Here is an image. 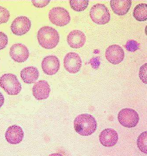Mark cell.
I'll return each mask as SVG.
<instances>
[{
    "instance_id": "cell-11",
    "label": "cell",
    "mask_w": 147,
    "mask_h": 156,
    "mask_svg": "<svg viewBox=\"0 0 147 156\" xmlns=\"http://www.w3.org/2000/svg\"><path fill=\"white\" fill-rule=\"evenodd\" d=\"M60 61L55 56L50 55L44 58L42 62L43 71L47 75L56 74L60 69Z\"/></svg>"
},
{
    "instance_id": "cell-21",
    "label": "cell",
    "mask_w": 147,
    "mask_h": 156,
    "mask_svg": "<svg viewBox=\"0 0 147 156\" xmlns=\"http://www.w3.org/2000/svg\"><path fill=\"white\" fill-rule=\"evenodd\" d=\"M9 17V11L6 9L0 6V24L7 22Z\"/></svg>"
},
{
    "instance_id": "cell-3",
    "label": "cell",
    "mask_w": 147,
    "mask_h": 156,
    "mask_svg": "<svg viewBox=\"0 0 147 156\" xmlns=\"http://www.w3.org/2000/svg\"><path fill=\"white\" fill-rule=\"evenodd\" d=\"M0 86L8 95L13 96L18 95L22 89L16 76L11 73H7L1 76Z\"/></svg>"
},
{
    "instance_id": "cell-24",
    "label": "cell",
    "mask_w": 147,
    "mask_h": 156,
    "mask_svg": "<svg viewBox=\"0 0 147 156\" xmlns=\"http://www.w3.org/2000/svg\"><path fill=\"white\" fill-rule=\"evenodd\" d=\"M8 44V38L6 34L0 31V50L5 48Z\"/></svg>"
},
{
    "instance_id": "cell-20",
    "label": "cell",
    "mask_w": 147,
    "mask_h": 156,
    "mask_svg": "<svg viewBox=\"0 0 147 156\" xmlns=\"http://www.w3.org/2000/svg\"><path fill=\"white\" fill-rule=\"evenodd\" d=\"M147 132H143L139 135L137 140L138 148L142 152L147 154Z\"/></svg>"
},
{
    "instance_id": "cell-6",
    "label": "cell",
    "mask_w": 147,
    "mask_h": 156,
    "mask_svg": "<svg viewBox=\"0 0 147 156\" xmlns=\"http://www.w3.org/2000/svg\"><path fill=\"white\" fill-rule=\"evenodd\" d=\"M118 120L121 125L127 128H132L138 123L139 116L138 113L131 108L121 110L118 115Z\"/></svg>"
},
{
    "instance_id": "cell-5",
    "label": "cell",
    "mask_w": 147,
    "mask_h": 156,
    "mask_svg": "<svg viewBox=\"0 0 147 156\" xmlns=\"http://www.w3.org/2000/svg\"><path fill=\"white\" fill-rule=\"evenodd\" d=\"M49 18L54 25L63 27L67 25L71 20L70 15L67 10L62 7H54L50 10Z\"/></svg>"
},
{
    "instance_id": "cell-26",
    "label": "cell",
    "mask_w": 147,
    "mask_h": 156,
    "mask_svg": "<svg viewBox=\"0 0 147 156\" xmlns=\"http://www.w3.org/2000/svg\"><path fill=\"white\" fill-rule=\"evenodd\" d=\"M5 99L3 95L0 92V108L2 106L4 103Z\"/></svg>"
},
{
    "instance_id": "cell-22",
    "label": "cell",
    "mask_w": 147,
    "mask_h": 156,
    "mask_svg": "<svg viewBox=\"0 0 147 156\" xmlns=\"http://www.w3.org/2000/svg\"><path fill=\"white\" fill-rule=\"evenodd\" d=\"M125 47L129 51L134 52L139 48V44L134 40H129L125 45Z\"/></svg>"
},
{
    "instance_id": "cell-13",
    "label": "cell",
    "mask_w": 147,
    "mask_h": 156,
    "mask_svg": "<svg viewBox=\"0 0 147 156\" xmlns=\"http://www.w3.org/2000/svg\"><path fill=\"white\" fill-rule=\"evenodd\" d=\"M99 137L101 144L107 147L115 146L118 139L117 132L110 128L104 129L100 134Z\"/></svg>"
},
{
    "instance_id": "cell-14",
    "label": "cell",
    "mask_w": 147,
    "mask_h": 156,
    "mask_svg": "<svg viewBox=\"0 0 147 156\" xmlns=\"http://www.w3.org/2000/svg\"><path fill=\"white\" fill-rule=\"evenodd\" d=\"M32 92L35 98L40 101L48 98L51 89L47 81L41 80L35 83L32 89Z\"/></svg>"
},
{
    "instance_id": "cell-23",
    "label": "cell",
    "mask_w": 147,
    "mask_h": 156,
    "mask_svg": "<svg viewBox=\"0 0 147 156\" xmlns=\"http://www.w3.org/2000/svg\"><path fill=\"white\" fill-rule=\"evenodd\" d=\"M147 63L145 64L141 67L139 71V76L140 79L145 84H147Z\"/></svg>"
},
{
    "instance_id": "cell-10",
    "label": "cell",
    "mask_w": 147,
    "mask_h": 156,
    "mask_svg": "<svg viewBox=\"0 0 147 156\" xmlns=\"http://www.w3.org/2000/svg\"><path fill=\"white\" fill-rule=\"evenodd\" d=\"M10 55L14 61L22 63L26 61L29 57V51L25 45L17 44L12 46Z\"/></svg>"
},
{
    "instance_id": "cell-19",
    "label": "cell",
    "mask_w": 147,
    "mask_h": 156,
    "mask_svg": "<svg viewBox=\"0 0 147 156\" xmlns=\"http://www.w3.org/2000/svg\"><path fill=\"white\" fill-rule=\"evenodd\" d=\"M70 6L72 9L78 12L83 11L89 5V0H70Z\"/></svg>"
},
{
    "instance_id": "cell-9",
    "label": "cell",
    "mask_w": 147,
    "mask_h": 156,
    "mask_svg": "<svg viewBox=\"0 0 147 156\" xmlns=\"http://www.w3.org/2000/svg\"><path fill=\"white\" fill-rule=\"evenodd\" d=\"M105 57L109 62L114 65L120 63L124 60L125 53L124 50L119 45H112L107 49Z\"/></svg>"
},
{
    "instance_id": "cell-27",
    "label": "cell",
    "mask_w": 147,
    "mask_h": 156,
    "mask_svg": "<svg viewBox=\"0 0 147 156\" xmlns=\"http://www.w3.org/2000/svg\"><path fill=\"white\" fill-rule=\"evenodd\" d=\"M129 1H131V0H129Z\"/></svg>"
},
{
    "instance_id": "cell-17",
    "label": "cell",
    "mask_w": 147,
    "mask_h": 156,
    "mask_svg": "<svg viewBox=\"0 0 147 156\" xmlns=\"http://www.w3.org/2000/svg\"><path fill=\"white\" fill-rule=\"evenodd\" d=\"M20 76L24 83L32 84L35 83L39 78V70L33 66L26 67L20 72Z\"/></svg>"
},
{
    "instance_id": "cell-7",
    "label": "cell",
    "mask_w": 147,
    "mask_h": 156,
    "mask_svg": "<svg viewBox=\"0 0 147 156\" xmlns=\"http://www.w3.org/2000/svg\"><path fill=\"white\" fill-rule=\"evenodd\" d=\"M64 66L68 72L72 73H77L81 69L82 60L78 54L75 52H69L65 57Z\"/></svg>"
},
{
    "instance_id": "cell-2",
    "label": "cell",
    "mask_w": 147,
    "mask_h": 156,
    "mask_svg": "<svg viewBox=\"0 0 147 156\" xmlns=\"http://www.w3.org/2000/svg\"><path fill=\"white\" fill-rule=\"evenodd\" d=\"M37 39L41 47L45 49H52L58 44L60 37L58 32L54 28L45 26L38 31Z\"/></svg>"
},
{
    "instance_id": "cell-15",
    "label": "cell",
    "mask_w": 147,
    "mask_h": 156,
    "mask_svg": "<svg viewBox=\"0 0 147 156\" xmlns=\"http://www.w3.org/2000/svg\"><path fill=\"white\" fill-rule=\"evenodd\" d=\"M67 40L68 44L72 48H80L85 45L86 36L80 30H73L68 34Z\"/></svg>"
},
{
    "instance_id": "cell-1",
    "label": "cell",
    "mask_w": 147,
    "mask_h": 156,
    "mask_svg": "<svg viewBox=\"0 0 147 156\" xmlns=\"http://www.w3.org/2000/svg\"><path fill=\"white\" fill-rule=\"evenodd\" d=\"M97 126L96 121L91 115H80L74 120L75 131L82 136H89L93 134L96 130Z\"/></svg>"
},
{
    "instance_id": "cell-16",
    "label": "cell",
    "mask_w": 147,
    "mask_h": 156,
    "mask_svg": "<svg viewBox=\"0 0 147 156\" xmlns=\"http://www.w3.org/2000/svg\"><path fill=\"white\" fill-rule=\"evenodd\" d=\"M131 5L132 2L129 0H110L112 9L118 16H124L128 13Z\"/></svg>"
},
{
    "instance_id": "cell-18",
    "label": "cell",
    "mask_w": 147,
    "mask_h": 156,
    "mask_svg": "<svg viewBox=\"0 0 147 156\" xmlns=\"http://www.w3.org/2000/svg\"><path fill=\"white\" fill-rule=\"evenodd\" d=\"M134 18L138 21H145L147 20V4H140L135 7L133 12Z\"/></svg>"
},
{
    "instance_id": "cell-4",
    "label": "cell",
    "mask_w": 147,
    "mask_h": 156,
    "mask_svg": "<svg viewBox=\"0 0 147 156\" xmlns=\"http://www.w3.org/2000/svg\"><path fill=\"white\" fill-rule=\"evenodd\" d=\"M90 16L93 22L99 25H104L110 21L109 11L104 5L97 4L92 7Z\"/></svg>"
},
{
    "instance_id": "cell-25",
    "label": "cell",
    "mask_w": 147,
    "mask_h": 156,
    "mask_svg": "<svg viewBox=\"0 0 147 156\" xmlns=\"http://www.w3.org/2000/svg\"><path fill=\"white\" fill-rule=\"evenodd\" d=\"M33 5L35 7L39 8L44 7L48 5L51 0H32Z\"/></svg>"
},
{
    "instance_id": "cell-12",
    "label": "cell",
    "mask_w": 147,
    "mask_h": 156,
    "mask_svg": "<svg viewBox=\"0 0 147 156\" xmlns=\"http://www.w3.org/2000/svg\"><path fill=\"white\" fill-rule=\"evenodd\" d=\"M7 141L10 144H19L22 142L24 137V133L22 128L17 125L9 126L5 135Z\"/></svg>"
},
{
    "instance_id": "cell-8",
    "label": "cell",
    "mask_w": 147,
    "mask_h": 156,
    "mask_svg": "<svg viewBox=\"0 0 147 156\" xmlns=\"http://www.w3.org/2000/svg\"><path fill=\"white\" fill-rule=\"evenodd\" d=\"M31 27L30 20L26 16L17 17L14 20L11 29L12 33L16 36H21L27 33Z\"/></svg>"
}]
</instances>
